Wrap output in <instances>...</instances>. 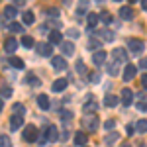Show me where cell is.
Returning <instances> with one entry per match:
<instances>
[{"label": "cell", "instance_id": "cell-1", "mask_svg": "<svg viewBox=\"0 0 147 147\" xmlns=\"http://www.w3.org/2000/svg\"><path fill=\"white\" fill-rule=\"evenodd\" d=\"M98 118H96V114H88V116H84L82 118V125H84V129H88V131H96L98 129Z\"/></svg>", "mask_w": 147, "mask_h": 147}, {"label": "cell", "instance_id": "cell-2", "mask_svg": "<svg viewBox=\"0 0 147 147\" xmlns=\"http://www.w3.org/2000/svg\"><path fill=\"white\" fill-rule=\"evenodd\" d=\"M24 139L26 141H37V127L35 125H26L24 127Z\"/></svg>", "mask_w": 147, "mask_h": 147}, {"label": "cell", "instance_id": "cell-3", "mask_svg": "<svg viewBox=\"0 0 147 147\" xmlns=\"http://www.w3.org/2000/svg\"><path fill=\"white\" fill-rule=\"evenodd\" d=\"M127 47H129L134 53H141V51L145 49V43H143L141 39H136V37H134V39H129V41H127Z\"/></svg>", "mask_w": 147, "mask_h": 147}, {"label": "cell", "instance_id": "cell-4", "mask_svg": "<svg viewBox=\"0 0 147 147\" xmlns=\"http://www.w3.org/2000/svg\"><path fill=\"white\" fill-rule=\"evenodd\" d=\"M37 53L43 57H51L53 55V45L51 43H37Z\"/></svg>", "mask_w": 147, "mask_h": 147}, {"label": "cell", "instance_id": "cell-5", "mask_svg": "<svg viewBox=\"0 0 147 147\" xmlns=\"http://www.w3.org/2000/svg\"><path fill=\"white\" fill-rule=\"evenodd\" d=\"M122 77H124V80H125V82L134 80V79H136V67L127 63V65H125V69H124V75H122Z\"/></svg>", "mask_w": 147, "mask_h": 147}, {"label": "cell", "instance_id": "cell-6", "mask_svg": "<svg viewBox=\"0 0 147 147\" xmlns=\"http://www.w3.org/2000/svg\"><path fill=\"white\" fill-rule=\"evenodd\" d=\"M45 139L47 141H55V139H59V131H57L55 125H49V127H45Z\"/></svg>", "mask_w": 147, "mask_h": 147}, {"label": "cell", "instance_id": "cell-7", "mask_svg": "<svg viewBox=\"0 0 147 147\" xmlns=\"http://www.w3.org/2000/svg\"><path fill=\"white\" fill-rule=\"evenodd\" d=\"M61 41H63V34H61L59 30H53V32L49 34V43H51V45H59Z\"/></svg>", "mask_w": 147, "mask_h": 147}, {"label": "cell", "instance_id": "cell-8", "mask_svg": "<svg viewBox=\"0 0 147 147\" xmlns=\"http://www.w3.org/2000/svg\"><path fill=\"white\" fill-rule=\"evenodd\" d=\"M22 125H24V118L14 114V116L10 118V129H14V131H16V129H20Z\"/></svg>", "mask_w": 147, "mask_h": 147}, {"label": "cell", "instance_id": "cell-9", "mask_svg": "<svg viewBox=\"0 0 147 147\" xmlns=\"http://www.w3.org/2000/svg\"><path fill=\"white\" fill-rule=\"evenodd\" d=\"M16 49H18V41H16L14 37H10V39L4 41V51H6V53H14Z\"/></svg>", "mask_w": 147, "mask_h": 147}, {"label": "cell", "instance_id": "cell-10", "mask_svg": "<svg viewBox=\"0 0 147 147\" xmlns=\"http://www.w3.org/2000/svg\"><path fill=\"white\" fill-rule=\"evenodd\" d=\"M112 57L118 61V63H124L125 59H127V53H125V49H120V47H118V49L112 51Z\"/></svg>", "mask_w": 147, "mask_h": 147}, {"label": "cell", "instance_id": "cell-11", "mask_svg": "<svg viewBox=\"0 0 147 147\" xmlns=\"http://www.w3.org/2000/svg\"><path fill=\"white\" fill-rule=\"evenodd\" d=\"M131 100H134V92L129 90V88H124V90H122V104H124V106H129Z\"/></svg>", "mask_w": 147, "mask_h": 147}, {"label": "cell", "instance_id": "cell-12", "mask_svg": "<svg viewBox=\"0 0 147 147\" xmlns=\"http://www.w3.org/2000/svg\"><path fill=\"white\" fill-rule=\"evenodd\" d=\"M106 51H102V49H98L96 53H94V57H92V61H94V65H104V61H106Z\"/></svg>", "mask_w": 147, "mask_h": 147}, {"label": "cell", "instance_id": "cell-13", "mask_svg": "<svg viewBox=\"0 0 147 147\" xmlns=\"http://www.w3.org/2000/svg\"><path fill=\"white\" fill-rule=\"evenodd\" d=\"M106 71H108V75H118V73H120V63H118L116 59H112V61L106 65Z\"/></svg>", "mask_w": 147, "mask_h": 147}, {"label": "cell", "instance_id": "cell-14", "mask_svg": "<svg viewBox=\"0 0 147 147\" xmlns=\"http://www.w3.org/2000/svg\"><path fill=\"white\" fill-rule=\"evenodd\" d=\"M51 63H53V67H55L57 71H63V69L67 67V61L63 59V55H61V57H53V59H51Z\"/></svg>", "mask_w": 147, "mask_h": 147}, {"label": "cell", "instance_id": "cell-15", "mask_svg": "<svg viewBox=\"0 0 147 147\" xmlns=\"http://www.w3.org/2000/svg\"><path fill=\"white\" fill-rule=\"evenodd\" d=\"M61 49H63V55H67V57H71L75 53V45H73L71 41H63V43H61Z\"/></svg>", "mask_w": 147, "mask_h": 147}, {"label": "cell", "instance_id": "cell-16", "mask_svg": "<svg viewBox=\"0 0 147 147\" xmlns=\"http://www.w3.org/2000/svg\"><path fill=\"white\" fill-rule=\"evenodd\" d=\"M65 88H67V79H57L53 82V90L55 92H63Z\"/></svg>", "mask_w": 147, "mask_h": 147}, {"label": "cell", "instance_id": "cell-17", "mask_svg": "<svg viewBox=\"0 0 147 147\" xmlns=\"http://www.w3.org/2000/svg\"><path fill=\"white\" fill-rule=\"evenodd\" d=\"M118 96H114V94H106V98H104V106H108V108H114V106H118Z\"/></svg>", "mask_w": 147, "mask_h": 147}, {"label": "cell", "instance_id": "cell-18", "mask_svg": "<svg viewBox=\"0 0 147 147\" xmlns=\"http://www.w3.org/2000/svg\"><path fill=\"white\" fill-rule=\"evenodd\" d=\"M37 104H39L41 110H49V104H51V102H49V98H47L45 94H39V96H37Z\"/></svg>", "mask_w": 147, "mask_h": 147}, {"label": "cell", "instance_id": "cell-19", "mask_svg": "<svg viewBox=\"0 0 147 147\" xmlns=\"http://www.w3.org/2000/svg\"><path fill=\"white\" fill-rule=\"evenodd\" d=\"M86 141H88V137L84 136L82 131H77V134H75V143H77V145L84 147V145H86Z\"/></svg>", "mask_w": 147, "mask_h": 147}, {"label": "cell", "instance_id": "cell-20", "mask_svg": "<svg viewBox=\"0 0 147 147\" xmlns=\"http://www.w3.org/2000/svg\"><path fill=\"white\" fill-rule=\"evenodd\" d=\"M16 14H18L16 6H6V8H4V18H8V20H14Z\"/></svg>", "mask_w": 147, "mask_h": 147}, {"label": "cell", "instance_id": "cell-21", "mask_svg": "<svg viewBox=\"0 0 147 147\" xmlns=\"http://www.w3.org/2000/svg\"><path fill=\"white\" fill-rule=\"evenodd\" d=\"M96 108H98V102L94 100V98H88L86 104H84V110L86 112H96Z\"/></svg>", "mask_w": 147, "mask_h": 147}, {"label": "cell", "instance_id": "cell-22", "mask_svg": "<svg viewBox=\"0 0 147 147\" xmlns=\"http://www.w3.org/2000/svg\"><path fill=\"white\" fill-rule=\"evenodd\" d=\"M120 18H122V20H131V18H134V10L124 6V8L120 10Z\"/></svg>", "mask_w": 147, "mask_h": 147}, {"label": "cell", "instance_id": "cell-23", "mask_svg": "<svg viewBox=\"0 0 147 147\" xmlns=\"http://www.w3.org/2000/svg\"><path fill=\"white\" fill-rule=\"evenodd\" d=\"M118 137H120V134H116V131H110V134L106 136V139H104V141H106V145H114V143L118 141Z\"/></svg>", "mask_w": 147, "mask_h": 147}, {"label": "cell", "instance_id": "cell-24", "mask_svg": "<svg viewBox=\"0 0 147 147\" xmlns=\"http://www.w3.org/2000/svg\"><path fill=\"white\" fill-rule=\"evenodd\" d=\"M22 18H24V24H26V26H30V24H34V22H35L34 12H24Z\"/></svg>", "mask_w": 147, "mask_h": 147}, {"label": "cell", "instance_id": "cell-25", "mask_svg": "<svg viewBox=\"0 0 147 147\" xmlns=\"http://www.w3.org/2000/svg\"><path fill=\"white\" fill-rule=\"evenodd\" d=\"M100 35H102V39H104V41H112L114 37H116V34H114L112 30H102Z\"/></svg>", "mask_w": 147, "mask_h": 147}, {"label": "cell", "instance_id": "cell-26", "mask_svg": "<svg viewBox=\"0 0 147 147\" xmlns=\"http://www.w3.org/2000/svg\"><path fill=\"white\" fill-rule=\"evenodd\" d=\"M136 129L139 134H145L147 131V120H137L136 122Z\"/></svg>", "mask_w": 147, "mask_h": 147}, {"label": "cell", "instance_id": "cell-27", "mask_svg": "<svg viewBox=\"0 0 147 147\" xmlns=\"http://www.w3.org/2000/svg\"><path fill=\"white\" fill-rule=\"evenodd\" d=\"M8 30L14 32V34H22V32H24V26H22V24H18V22H12L10 26H8Z\"/></svg>", "mask_w": 147, "mask_h": 147}, {"label": "cell", "instance_id": "cell-28", "mask_svg": "<svg viewBox=\"0 0 147 147\" xmlns=\"http://www.w3.org/2000/svg\"><path fill=\"white\" fill-rule=\"evenodd\" d=\"M22 45L24 47H28V49H32V47L35 45V41L30 37V35H22Z\"/></svg>", "mask_w": 147, "mask_h": 147}, {"label": "cell", "instance_id": "cell-29", "mask_svg": "<svg viewBox=\"0 0 147 147\" xmlns=\"http://www.w3.org/2000/svg\"><path fill=\"white\" fill-rule=\"evenodd\" d=\"M98 20H100V18H98V14H94V12H90V14H88V26H90V28H96Z\"/></svg>", "mask_w": 147, "mask_h": 147}, {"label": "cell", "instance_id": "cell-30", "mask_svg": "<svg viewBox=\"0 0 147 147\" xmlns=\"http://www.w3.org/2000/svg\"><path fill=\"white\" fill-rule=\"evenodd\" d=\"M10 65L16 69H24V61L22 59H18V57H10Z\"/></svg>", "mask_w": 147, "mask_h": 147}, {"label": "cell", "instance_id": "cell-31", "mask_svg": "<svg viewBox=\"0 0 147 147\" xmlns=\"http://www.w3.org/2000/svg\"><path fill=\"white\" fill-rule=\"evenodd\" d=\"M0 147H12V141L8 136H0Z\"/></svg>", "mask_w": 147, "mask_h": 147}, {"label": "cell", "instance_id": "cell-32", "mask_svg": "<svg viewBox=\"0 0 147 147\" xmlns=\"http://www.w3.org/2000/svg\"><path fill=\"white\" fill-rule=\"evenodd\" d=\"M137 108L141 110V112H147V98L143 96V98H139V102H137Z\"/></svg>", "mask_w": 147, "mask_h": 147}, {"label": "cell", "instance_id": "cell-33", "mask_svg": "<svg viewBox=\"0 0 147 147\" xmlns=\"http://www.w3.org/2000/svg\"><path fill=\"white\" fill-rule=\"evenodd\" d=\"M0 94H2L4 98H8V96H12V88L10 86H0Z\"/></svg>", "mask_w": 147, "mask_h": 147}, {"label": "cell", "instance_id": "cell-34", "mask_svg": "<svg viewBox=\"0 0 147 147\" xmlns=\"http://www.w3.org/2000/svg\"><path fill=\"white\" fill-rule=\"evenodd\" d=\"M100 20L104 24H112V14H110V12H104V14L100 16Z\"/></svg>", "mask_w": 147, "mask_h": 147}, {"label": "cell", "instance_id": "cell-35", "mask_svg": "<svg viewBox=\"0 0 147 147\" xmlns=\"http://www.w3.org/2000/svg\"><path fill=\"white\" fill-rule=\"evenodd\" d=\"M67 35H69V37H79L80 32H79V30H75V28H69V30H67Z\"/></svg>", "mask_w": 147, "mask_h": 147}, {"label": "cell", "instance_id": "cell-36", "mask_svg": "<svg viewBox=\"0 0 147 147\" xmlns=\"http://www.w3.org/2000/svg\"><path fill=\"white\" fill-rule=\"evenodd\" d=\"M100 45L102 43L98 41V39H90V41H88V49H98Z\"/></svg>", "mask_w": 147, "mask_h": 147}, {"label": "cell", "instance_id": "cell-37", "mask_svg": "<svg viewBox=\"0 0 147 147\" xmlns=\"http://www.w3.org/2000/svg\"><path fill=\"white\" fill-rule=\"evenodd\" d=\"M14 114H16V116H22L24 114V106L22 104H14Z\"/></svg>", "mask_w": 147, "mask_h": 147}, {"label": "cell", "instance_id": "cell-38", "mask_svg": "<svg viewBox=\"0 0 147 147\" xmlns=\"http://www.w3.org/2000/svg\"><path fill=\"white\" fill-rule=\"evenodd\" d=\"M88 80H90V82H100V75H98V73H90Z\"/></svg>", "mask_w": 147, "mask_h": 147}, {"label": "cell", "instance_id": "cell-39", "mask_svg": "<svg viewBox=\"0 0 147 147\" xmlns=\"http://www.w3.org/2000/svg\"><path fill=\"white\" fill-rule=\"evenodd\" d=\"M61 118H63V120H71V118H73V112H69V110H61Z\"/></svg>", "mask_w": 147, "mask_h": 147}, {"label": "cell", "instance_id": "cell-40", "mask_svg": "<svg viewBox=\"0 0 147 147\" xmlns=\"http://www.w3.org/2000/svg\"><path fill=\"white\" fill-rule=\"evenodd\" d=\"M114 125H116V122H114V120H108V122H104V127H106L108 131H110V129H114Z\"/></svg>", "mask_w": 147, "mask_h": 147}, {"label": "cell", "instance_id": "cell-41", "mask_svg": "<svg viewBox=\"0 0 147 147\" xmlns=\"http://www.w3.org/2000/svg\"><path fill=\"white\" fill-rule=\"evenodd\" d=\"M28 82H30V84H34V86H37V84H39V80L35 79V77H32V75L28 77Z\"/></svg>", "mask_w": 147, "mask_h": 147}, {"label": "cell", "instance_id": "cell-42", "mask_svg": "<svg viewBox=\"0 0 147 147\" xmlns=\"http://www.w3.org/2000/svg\"><path fill=\"white\" fill-rule=\"evenodd\" d=\"M47 16H59V12H57V8H49V10H45Z\"/></svg>", "mask_w": 147, "mask_h": 147}, {"label": "cell", "instance_id": "cell-43", "mask_svg": "<svg viewBox=\"0 0 147 147\" xmlns=\"http://www.w3.org/2000/svg\"><path fill=\"white\" fill-rule=\"evenodd\" d=\"M139 67H141V69H145V71H147V57L139 59Z\"/></svg>", "mask_w": 147, "mask_h": 147}, {"label": "cell", "instance_id": "cell-44", "mask_svg": "<svg viewBox=\"0 0 147 147\" xmlns=\"http://www.w3.org/2000/svg\"><path fill=\"white\" fill-rule=\"evenodd\" d=\"M77 71H80V73H84V71H86V69H84V63H82V61H79V63H77Z\"/></svg>", "mask_w": 147, "mask_h": 147}, {"label": "cell", "instance_id": "cell-45", "mask_svg": "<svg viewBox=\"0 0 147 147\" xmlns=\"http://www.w3.org/2000/svg\"><path fill=\"white\" fill-rule=\"evenodd\" d=\"M141 84H143V88L147 90V75H141Z\"/></svg>", "mask_w": 147, "mask_h": 147}, {"label": "cell", "instance_id": "cell-46", "mask_svg": "<svg viewBox=\"0 0 147 147\" xmlns=\"http://www.w3.org/2000/svg\"><path fill=\"white\" fill-rule=\"evenodd\" d=\"M141 8H143V10H147V0H141Z\"/></svg>", "mask_w": 147, "mask_h": 147}, {"label": "cell", "instance_id": "cell-47", "mask_svg": "<svg viewBox=\"0 0 147 147\" xmlns=\"http://www.w3.org/2000/svg\"><path fill=\"white\" fill-rule=\"evenodd\" d=\"M63 4H65V6H69V4H71V0H63Z\"/></svg>", "mask_w": 147, "mask_h": 147}, {"label": "cell", "instance_id": "cell-48", "mask_svg": "<svg viewBox=\"0 0 147 147\" xmlns=\"http://www.w3.org/2000/svg\"><path fill=\"white\" fill-rule=\"evenodd\" d=\"M2 108H4V102L0 100V112H2Z\"/></svg>", "mask_w": 147, "mask_h": 147}, {"label": "cell", "instance_id": "cell-49", "mask_svg": "<svg viewBox=\"0 0 147 147\" xmlns=\"http://www.w3.org/2000/svg\"><path fill=\"white\" fill-rule=\"evenodd\" d=\"M122 147H131V145H127V143H125V145H122Z\"/></svg>", "mask_w": 147, "mask_h": 147}, {"label": "cell", "instance_id": "cell-50", "mask_svg": "<svg viewBox=\"0 0 147 147\" xmlns=\"http://www.w3.org/2000/svg\"><path fill=\"white\" fill-rule=\"evenodd\" d=\"M129 2H131V4H134V2H137V0H129Z\"/></svg>", "mask_w": 147, "mask_h": 147}, {"label": "cell", "instance_id": "cell-51", "mask_svg": "<svg viewBox=\"0 0 147 147\" xmlns=\"http://www.w3.org/2000/svg\"><path fill=\"white\" fill-rule=\"evenodd\" d=\"M116 2H120V0H116Z\"/></svg>", "mask_w": 147, "mask_h": 147}]
</instances>
